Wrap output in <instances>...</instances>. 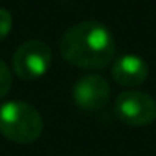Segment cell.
Segmentation results:
<instances>
[{"instance_id":"277c9868","label":"cell","mask_w":156,"mask_h":156,"mask_svg":"<svg viewBox=\"0 0 156 156\" xmlns=\"http://www.w3.org/2000/svg\"><path fill=\"white\" fill-rule=\"evenodd\" d=\"M51 66V50L42 41H28L22 42L11 61V68L17 77L24 81H35L42 77Z\"/></svg>"},{"instance_id":"52a82bcc","label":"cell","mask_w":156,"mask_h":156,"mask_svg":"<svg viewBox=\"0 0 156 156\" xmlns=\"http://www.w3.org/2000/svg\"><path fill=\"white\" fill-rule=\"evenodd\" d=\"M11 85H13V77H11V70L9 66L0 59V99L6 98L11 90Z\"/></svg>"},{"instance_id":"3957f363","label":"cell","mask_w":156,"mask_h":156,"mask_svg":"<svg viewBox=\"0 0 156 156\" xmlns=\"http://www.w3.org/2000/svg\"><path fill=\"white\" fill-rule=\"evenodd\" d=\"M114 116L129 127H147L156 121V101L140 90H125L114 101Z\"/></svg>"},{"instance_id":"7a4b0ae2","label":"cell","mask_w":156,"mask_h":156,"mask_svg":"<svg viewBox=\"0 0 156 156\" xmlns=\"http://www.w3.org/2000/svg\"><path fill=\"white\" fill-rule=\"evenodd\" d=\"M42 129V116L31 103L8 101L0 107V134L6 140L30 145L41 138Z\"/></svg>"},{"instance_id":"5b68a950","label":"cell","mask_w":156,"mask_h":156,"mask_svg":"<svg viewBox=\"0 0 156 156\" xmlns=\"http://www.w3.org/2000/svg\"><path fill=\"white\" fill-rule=\"evenodd\" d=\"M72 98L79 110L98 112L110 101V85L105 77L98 73H90L81 77L73 85Z\"/></svg>"},{"instance_id":"6da1fadb","label":"cell","mask_w":156,"mask_h":156,"mask_svg":"<svg viewBox=\"0 0 156 156\" xmlns=\"http://www.w3.org/2000/svg\"><path fill=\"white\" fill-rule=\"evenodd\" d=\"M61 57L81 70H101L116 55V42L110 30L96 20L77 22L59 41Z\"/></svg>"},{"instance_id":"ba28073f","label":"cell","mask_w":156,"mask_h":156,"mask_svg":"<svg viewBox=\"0 0 156 156\" xmlns=\"http://www.w3.org/2000/svg\"><path fill=\"white\" fill-rule=\"evenodd\" d=\"M11 26H13V17H11V13H9L6 8H0V42H2V41L9 35Z\"/></svg>"},{"instance_id":"8992f818","label":"cell","mask_w":156,"mask_h":156,"mask_svg":"<svg viewBox=\"0 0 156 156\" xmlns=\"http://www.w3.org/2000/svg\"><path fill=\"white\" fill-rule=\"evenodd\" d=\"M112 79L127 88H136L140 85H143L149 77V66L147 62L138 57V55H123L119 59H116L112 62Z\"/></svg>"}]
</instances>
